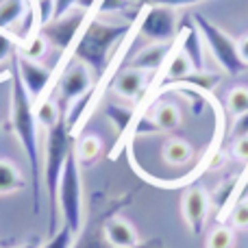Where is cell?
<instances>
[{
	"label": "cell",
	"mask_w": 248,
	"mask_h": 248,
	"mask_svg": "<svg viewBox=\"0 0 248 248\" xmlns=\"http://www.w3.org/2000/svg\"><path fill=\"white\" fill-rule=\"evenodd\" d=\"M11 128L20 140V146L26 155L31 174H33V207L35 214L42 211V155L37 144V118H35L33 98L26 92L16 65L11 70Z\"/></svg>",
	"instance_id": "1"
},
{
	"label": "cell",
	"mask_w": 248,
	"mask_h": 248,
	"mask_svg": "<svg viewBox=\"0 0 248 248\" xmlns=\"http://www.w3.org/2000/svg\"><path fill=\"white\" fill-rule=\"evenodd\" d=\"M133 29H135L133 20L122 24H109L98 17H90L78 39L74 42V57L78 59V63L92 70L94 78H103V74L107 72V59L111 48L122 42Z\"/></svg>",
	"instance_id": "2"
},
{
	"label": "cell",
	"mask_w": 248,
	"mask_h": 248,
	"mask_svg": "<svg viewBox=\"0 0 248 248\" xmlns=\"http://www.w3.org/2000/svg\"><path fill=\"white\" fill-rule=\"evenodd\" d=\"M48 140H46V155H44V181H46V189L50 202H57V187H59V179L68 157L74 153V140H72V128L68 120L61 116V120L55 126L48 128Z\"/></svg>",
	"instance_id": "3"
},
{
	"label": "cell",
	"mask_w": 248,
	"mask_h": 248,
	"mask_svg": "<svg viewBox=\"0 0 248 248\" xmlns=\"http://www.w3.org/2000/svg\"><path fill=\"white\" fill-rule=\"evenodd\" d=\"M57 207L61 211L63 224H68L74 233L81 231L83 224V187H81V163L77 155H70L63 166L57 187Z\"/></svg>",
	"instance_id": "4"
},
{
	"label": "cell",
	"mask_w": 248,
	"mask_h": 248,
	"mask_svg": "<svg viewBox=\"0 0 248 248\" xmlns=\"http://www.w3.org/2000/svg\"><path fill=\"white\" fill-rule=\"evenodd\" d=\"M194 24H196L201 37L205 39L214 59L218 61L224 72L231 74V77H240V74L246 72L248 65L242 61L240 50H237V42L231 35H227L218 24L207 20L202 13H194Z\"/></svg>",
	"instance_id": "5"
},
{
	"label": "cell",
	"mask_w": 248,
	"mask_h": 248,
	"mask_svg": "<svg viewBox=\"0 0 248 248\" xmlns=\"http://www.w3.org/2000/svg\"><path fill=\"white\" fill-rule=\"evenodd\" d=\"M87 17H90V13L74 7L72 11H68L65 16L52 17L50 22H46V24L39 29V35L48 42V46L65 52L78 39L83 26L87 24Z\"/></svg>",
	"instance_id": "6"
},
{
	"label": "cell",
	"mask_w": 248,
	"mask_h": 248,
	"mask_svg": "<svg viewBox=\"0 0 248 248\" xmlns=\"http://www.w3.org/2000/svg\"><path fill=\"white\" fill-rule=\"evenodd\" d=\"M135 29L153 44H172L176 39V13L172 7L148 4Z\"/></svg>",
	"instance_id": "7"
},
{
	"label": "cell",
	"mask_w": 248,
	"mask_h": 248,
	"mask_svg": "<svg viewBox=\"0 0 248 248\" xmlns=\"http://www.w3.org/2000/svg\"><path fill=\"white\" fill-rule=\"evenodd\" d=\"M92 85H94V74H92V70L83 63H74L70 70H65L59 81L61 103L72 107L74 100H81L83 96L92 90Z\"/></svg>",
	"instance_id": "8"
},
{
	"label": "cell",
	"mask_w": 248,
	"mask_h": 248,
	"mask_svg": "<svg viewBox=\"0 0 248 248\" xmlns=\"http://www.w3.org/2000/svg\"><path fill=\"white\" fill-rule=\"evenodd\" d=\"M13 65H16L17 74H20L26 92L31 94V98L33 100L42 98L44 92L48 90V83H50V78H52V70H48L46 65L37 63V61L24 59V57H20V52H16V57H13Z\"/></svg>",
	"instance_id": "9"
},
{
	"label": "cell",
	"mask_w": 248,
	"mask_h": 248,
	"mask_svg": "<svg viewBox=\"0 0 248 248\" xmlns=\"http://www.w3.org/2000/svg\"><path fill=\"white\" fill-rule=\"evenodd\" d=\"M207 211H209V196L202 187H192L185 192L183 196V216L187 222L189 231L194 235H201L202 227L207 220Z\"/></svg>",
	"instance_id": "10"
},
{
	"label": "cell",
	"mask_w": 248,
	"mask_h": 248,
	"mask_svg": "<svg viewBox=\"0 0 248 248\" xmlns=\"http://www.w3.org/2000/svg\"><path fill=\"white\" fill-rule=\"evenodd\" d=\"M172 52V44H150V46L141 48L131 61V68L140 70V72H155L168 61Z\"/></svg>",
	"instance_id": "11"
},
{
	"label": "cell",
	"mask_w": 248,
	"mask_h": 248,
	"mask_svg": "<svg viewBox=\"0 0 248 248\" xmlns=\"http://www.w3.org/2000/svg\"><path fill=\"white\" fill-rule=\"evenodd\" d=\"M144 85H146V72H140L135 68L124 70L113 78V92L126 100L137 98L141 94V90H144Z\"/></svg>",
	"instance_id": "12"
},
{
	"label": "cell",
	"mask_w": 248,
	"mask_h": 248,
	"mask_svg": "<svg viewBox=\"0 0 248 248\" xmlns=\"http://www.w3.org/2000/svg\"><path fill=\"white\" fill-rule=\"evenodd\" d=\"M181 52L189 59L194 72H202L205 70V61H202V44H201V33L196 26L185 24L183 35H181Z\"/></svg>",
	"instance_id": "13"
},
{
	"label": "cell",
	"mask_w": 248,
	"mask_h": 248,
	"mask_svg": "<svg viewBox=\"0 0 248 248\" xmlns=\"http://www.w3.org/2000/svg\"><path fill=\"white\" fill-rule=\"evenodd\" d=\"M33 4V0H0V31L7 33L11 26L22 24Z\"/></svg>",
	"instance_id": "14"
},
{
	"label": "cell",
	"mask_w": 248,
	"mask_h": 248,
	"mask_svg": "<svg viewBox=\"0 0 248 248\" xmlns=\"http://www.w3.org/2000/svg\"><path fill=\"white\" fill-rule=\"evenodd\" d=\"M105 237L116 248H133L137 244V233L126 220L113 218L105 224Z\"/></svg>",
	"instance_id": "15"
},
{
	"label": "cell",
	"mask_w": 248,
	"mask_h": 248,
	"mask_svg": "<svg viewBox=\"0 0 248 248\" xmlns=\"http://www.w3.org/2000/svg\"><path fill=\"white\" fill-rule=\"evenodd\" d=\"M24 185L26 181L22 176L20 168L9 159H0V196L20 192V189H24Z\"/></svg>",
	"instance_id": "16"
},
{
	"label": "cell",
	"mask_w": 248,
	"mask_h": 248,
	"mask_svg": "<svg viewBox=\"0 0 248 248\" xmlns=\"http://www.w3.org/2000/svg\"><path fill=\"white\" fill-rule=\"evenodd\" d=\"M192 146L183 140H170L163 146V159L168 166H185L192 159Z\"/></svg>",
	"instance_id": "17"
},
{
	"label": "cell",
	"mask_w": 248,
	"mask_h": 248,
	"mask_svg": "<svg viewBox=\"0 0 248 248\" xmlns=\"http://www.w3.org/2000/svg\"><path fill=\"white\" fill-rule=\"evenodd\" d=\"M153 124H155V128H159V131H174V128L181 124L179 109L170 103L159 105L153 113Z\"/></svg>",
	"instance_id": "18"
},
{
	"label": "cell",
	"mask_w": 248,
	"mask_h": 248,
	"mask_svg": "<svg viewBox=\"0 0 248 248\" xmlns=\"http://www.w3.org/2000/svg\"><path fill=\"white\" fill-rule=\"evenodd\" d=\"M100 150H103V144H100V137L98 135H83L81 140L77 141V146H74V155H77L78 163H90L94 161L96 157L100 155Z\"/></svg>",
	"instance_id": "19"
},
{
	"label": "cell",
	"mask_w": 248,
	"mask_h": 248,
	"mask_svg": "<svg viewBox=\"0 0 248 248\" xmlns=\"http://www.w3.org/2000/svg\"><path fill=\"white\" fill-rule=\"evenodd\" d=\"M35 118H37V124L46 126V131L50 126H55V124L61 120V109H59V105H57V100L55 98L42 100V103L35 107Z\"/></svg>",
	"instance_id": "20"
},
{
	"label": "cell",
	"mask_w": 248,
	"mask_h": 248,
	"mask_svg": "<svg viewBox=\"0 0 248 248\" xmlns=\"http://www.w3.org/2000/svg\"><path fill=\"white\" fill-rule=\"evenodd\" d=\"M48 42L42 37V35H31V37H26V42L20 46V57H24V59H29V61H42L44 57H46V52H48Z\"/></svg>",
	"instance_id": "21"
},
{
	"label": "cell",
	"mask_w": 248,
	"mask_h": 248,
	"mask_svg": "<svg viewBox=\"0 0 248 248\" xmlns=\"http://www.w3.org/2000/svg\"><path fill=\"white\" fill-rule=\"evenodd\" d=\"M192 72H194V68H192V63H189V59L179 50V52L172 55L170 61H168L166 78H172V81H183V78H187Z\"/></svg>",
	"instance_id": "22"
},
{
	"label": "cell",
	"mask_w": 248,
	"mask_h": 248,
	"mask_svg": "<svg viewBox=\"0 0 248 248\" xmlns=\"http://www.w3.org/2000/svg\"><path fill=\"white\" fill-rule=\"evenodd\" d=\"M227 109L231 116L240 118L248 111V90L246 87H233L227 94Z\"/></svg>",
	"instance_id": "23"
},
{
	"label": "cell",
	"mask_w": 248,
	"mask_h": 248,
	"mask_svg": "<svg viewBox=\"0 0 248 248\" xmlns=\"http://www.w3.org/2000/svg\"><path fill=\"white\" fill-rule=\"evenodd\" d=\"M235 235L229 227H216L207 237V248H233Z\"/></svg>",
	"instance_id": "24"
},
{
	"label": "cell",
	"mask_w": 248,
	"mask_h": 248,
	"mask_svg": "<svg viewBox=\"0 0 248 248\" xmlns=\"http://www.w3.org/2000/svg\"><path fill=\"white\" fill-rule=\"evenodd\" d=\"M74 235H77V233H74L68 224H63L61 229H57V231L52 233V237L46 242V244L39 246V248H72Z\"/></svg>",
	"instance_id": "25"
},
{
	"label": "cell",
	"mask_w": 248,
	"mask_h": 248,
	"mask_svg": "<svg viewBox=\"0 0 248 248\" xmlns=\"http://www.w3.org/2000/svg\"><path fill=\"white\" fill-rule=\"evenodd\" d=\"M131 7H133L131 0H98L94 11L96 13H120Z\"/></svg>",
	"instance_id": "26"
},
{
	"label": "cell",
	"mask_w": 248,
	"mask_h": 248,
	"mask_svg": "<svg viewBox=\"0 0 248 248\" xmlns=\"http://www.w3.org/2000/svg\"><path fill=\"white\" fill-rule=\"evenodd\" d=\"M107 116L113 120V124L118 126V131H124V128L128 126V122H131L133 113L128 111V109H122V107H118V105H111V107H107Z\"/></svg>",
	"instance_id": "27"
},
{
	"label": "cell",
	"mask_w": 248,
	"mask_h": 248,
	"mask_svg": "<svg viewBox=\"0 0 248 248\" xmlns=\"http://www.w3.org/2000/svg\"><path fill=\"white\" fill-rule=\"evenodd\" d=\"M16 48H17V39L13 37V35L4 33V31H0V63H2L7 57H11Z\"/></svg>",
	"instance_id": "28"
},
{
	"label": "cell",
	"mask_w": 248,
	"mask_h": 248,
	"mask_svg": "<svg viewBox=\"0 0 248 248\" xmlns=\"http://www.w3.org/2000/svg\"><path fill=\"white\" fill-rule=\"evenodd\" d=\"M231 222L237 229H248V202H240L231 214Z\"/></svg>",
	"instance_id": "29"
},
{
	"label": "cell",
	"mask_w": 248,
	"mask_h": 248,
	"mask_svg": "<svg viewBox=\"0 0 248 248\" xmlns=\"http://www.w3.org/2000/svg\"><path fill=\"white\" fill-rule=\"evenodd\" d=\"M77 7V0H52V17H61Z\"/></svg>",
	"instance_id": "30"
},
{
	"label": "cell",
	"mask_w": 248,
	"mask_h": 248,
	"mask_svg": "<svg viewBox=\"0 0 248 248\" xmlns=\"http://www.w3.org/2000/svg\"><path fill=\"white\" fill-rule=\"evenodd\" d=\"M248 135V111L244 113V116H240L235 120V124H233V137H246Z\"/></svg>",
	"instance_id": "31"
},
{
	"label": "cell",
	"mask_w": 248,
	"mask_h": 248,
	"mask_svg": "<svg viewBox=\"0 0 248 248\" xmlns=\"http://www.w3.org/2000/svg\"><path fill=\"white\" fill-rule=\"evenodd\" d=\"M198 2H205V0H150L148 4H163V7H189V4H198Z\"/></svg>",
	"instance_id": "32"
},
{
	"label": "cell",
	"mask_w": 248,
	"mask_h": 248,
	"mask_svg": "<svg viewBox=\"0 0 248 248\" xmlns=\"http://www.w3.org/2000/svg\"><path fill=\"white\" fill-rule=\"evenodd\" d=\"M233 150H235V157L240 159V161L248 163V135L240 137V140L235 141V146H233Z\"/></svg>",
	"instance_id": "33"
},
{
	"label": "cell",
	"mask_w": 248,
	"mask_h": 248,
	"mask_svg": "<svg viewBox=\"0 0 248 248\" xmlns=\"http://www.w3.org/2000/svg\"><path fill=\"white\" fill-rule=\"evenodd\" d=\"M237 50H240L242 61L248 65V35H244V37L237 39Z\"/></svg>",
	"instance_id": "34"
},
{
	"label": "cell",
	"mask_w": 248,
	"mask_h": 248,
	"mask_svg": "<svg viewBox=\"0 0 248 248\" xmlns=\"http://www.w3.org/2000/svg\"><path fill=\"white\" fill-rule=\"evenodd\" d=\"M96 4H98V0H77V7L83 9V11H87V13L94 11Z\"/></svg>",
	"instance_id": "35"
},
{
	"label": "cell",
	"mask_w": 248,
	"mask_h": 248,
	"mask_svg": "<svg viewBox=\"0 0 248 248\" xmlns=\"http://www.w3.org/2000/svg\"><path fill=\"white\" fill-rule=\"evenodd\" d=\"M16 248H37V244H35V242H26V244H20Z\"/></svg>",
	"instance_id": "36"
},
{
	"label": "cell",
	"mask_w": 248,
	"mask_h": 248,
	"mask_svg": "<svg viewBox=\"0 0 248 248\" xmlns=\"http://www.w3.org/2000/svg\"><path fill=\"white\" fill-rule=\"evenodd\" d=\"M141 2H144V4H148V2H150V0H141Z\"/></svg>",
	"instance_id": "37"
},
{
	"label": "cell",
	"mask_w": 248,
	"mask_h": 248,
	"mask_svg": "<svg viewBox=\"0 0 248 248\" xmlns=\"http://www.w3.org/2000/svg\"><path fill=\"white\" fill-rule=\"evenodd\" d=\"M33 2H35V4H37V2H39V0H33Z\"/></svg>",
	"instance_id": "38"
}]
</instances>
